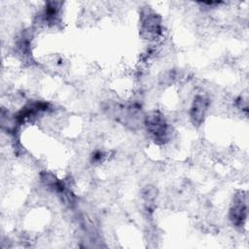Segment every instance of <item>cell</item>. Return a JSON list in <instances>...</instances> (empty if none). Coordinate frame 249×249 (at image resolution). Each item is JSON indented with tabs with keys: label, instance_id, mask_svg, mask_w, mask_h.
Listing matches in <instances>:
<instances>
[{
	"label": "cell",
	"instance_id": "1",
	"mask_svg": "<svg viewBox=\"0 0 249 249\" xmlns=\"http://www.w3.org/2000/svg\"><path fill=\"white\" fill-rule=\"evenodd\" d=\"M208 99L206 96L204 95H197L196 96V98L194 99V102H193V105H192V108H191V119H192V122L194 123V124H199L204 116H205V113L207 111V108H208Z\"/></svg>",
	"mask_w": 249,
	"mask_h": 249
},
{
	"label": "cell",
	"instance_id": "2",
	"mask_svg": "<svg viewBox=\"0 0 249 249\" xmlns=\"http://www.w3.org/2000/svg\"><path fill=\"white\" fill-rule=\"evenodd\" d=\"M246 200L242 198V196L236 197V199L233 202V205L231 209V219L232 220V223L235 225L242 224L243 220L246 218L247 214V207H246Z\"/></svg>",
	"mask_w": 249,
	"mask_h": 249
},
{
	"label": "cell",
	"instance_id": "3",
	"mask_svg": "<svg viewBox=\"0 0 249 249\" xmlns=\"http://www.w3.org/2000/svg\"><path fill=\"white\" fill-rule=\"evenodd\" d=\"M142 26H143L144 32H146L148 36L157 37L160 32L161 24L158 19V17L156 14L148 13L145 15L142 20Z\"/></svg>",
	"mask_w": 249,
	"mask_h": 249
}]
</instances>
